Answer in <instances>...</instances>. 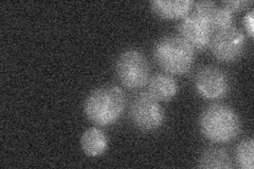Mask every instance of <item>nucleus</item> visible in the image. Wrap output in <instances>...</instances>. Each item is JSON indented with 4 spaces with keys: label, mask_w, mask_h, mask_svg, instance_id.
Instances as JSON below:
<instances>
[{
    "label": "nucleus",
    "mask_w": 254,
    "mask_h": 169,
    "mask_svg": "<svg viewBox=\"0 0 254 169\" xmlns=\"http://www.w3.org/2000/svg\"><path fill=\"white\" fill-rule=\"evenodd\" d=\"M126 106L124 91L118 86H103L93 90L84 104V112L97 126H110L123 114Z\"/></svg>",
    "instance_id": "1"
},
{
    "label": "nucleus",
    "mask_w": 254,
    "mask_h": 169,
    "mask_svg": "<svg viewBox=\"0 0 254 169\" xmlns=\"http://www.w3.org/2000/svg\"><path fill=\"white\" fill-rule=\"evenodd\" d=\"M199 127L204 138L213 143L231 142L242 130L236 112L221 104L210 105L201 112Z\"/></svg>",
    "instance_id": "2"
},
{
    "label": "nucleus",
    "mask_w": 254,
    "mask_h": 169,
    "mask_svg": "<svg viewBox=\"0 0 254 169\" xmlns=\"http://www.w3.org/2000/svg\"><path fill=\"white\" fill-rule=\"evenodd\" d=\"M154 55L165 72L182 75L192 69L195 50L181 36H166L157 43Z\"/></svg>",
    "instance_id": "3"
},
{
    "label": "nucleus",
    "mask_w": 254,
    "mask_h": 169,
    "mask_svg": "<svg viewBox=\"0 0 254 169\" xmlns=\"http://www.w3.org/2000/svg\"><path fill=\"white\" fill-rule=\"evenodd\" d=\"M116 73L128 89H140L149 80V65L146 57L136 49L123 51L116 61Z\"/></svg>",
    "instance_id": "4"
},
{
    "label": "nucleus",
    "mask_w": 254,
    "mask_h": 169,
    "mask_svg": "<svg viewBox=\"0 0 254 169\" xmlns=\"http://www.w3.org/2000/svg\"><path fill=\"white\" fill-rule=\"evenodd\" d=\"M129 114L131 122L142 131H154L164 122V111L157 100L148 92L139 93L133 98Z\"/></svg>",
    "instance_id": "5"
},
{
    "label": "nucleus",
    "mask_w": 254,
    "mask_h": 169,
    "mask_svg": "<svg viewBox=\"0 0 254 169\" xmlns=\"http://www.w3.org/2000/svg\"><path fill=\"white\" fill-rule=\"evenodd\" d=\"M246 37L243 32L234 27L217 31L212 36L210 48L213 55L222 62L237 60L244 53Z\"/></svg>",
    "instance_id": "6"
},
{
    "label": "nucleus",
    "mask_w": 254,
    "mask_h": 169,
    "mask_svg": "<svg viewBox=\"0 0 254 169\" xmlns=\"http://www.w3.org/2000/svg\"><path fill=\"white\" fill-rule=\"evenodd\" d=\"M195 87L202 98L215 101L228 94L230 82L224 71L216 67L206 66L197 72Z\"/></svg>",
    "instance_id": "7"
},
{
    "label": "nucleus",
    "mask_w": 254,
    "mask_h": 169,
    "mask_svg": "<svg viewBox=\"0 0 254 169\" xmlns=\"http://www.w3.org/2000/svg\"><path fill=\"white\" fill-rule=\"evenodd\" d=\"M179 32L181 37L192 46L194 50H205L210 47L213 29L209 21L195 13L189 14L185 18H182Z\"/></svg>",
    "instance_id": "8"
},
{
    "label": "nucleus",
    "mask_w": 254,
    "mask_h": 169,
    "mask_svg": "<svg viewBox=\"0 0 254 169\" xmlns=\"http://www.w3.org/2000/svg\"><path fill=\"white\" fill-rule=\"evenodd\" d=\"M193 4L190 0H154L150 9L162 19H179L190 14Z\"/></svg>",
    "instance_id": "9"
},
{
    "label": "nucleus",
    "mask_w": 254,
    "mask_h": 169,
    "mask_svg": "<svg viewBox=\"0 0 254 169\" xmlns=\"http://www.w3.org/2000/svg\"><path fill=\"white\" fill-rule=\"evenodd\" d=\"M147 87V92L158 102H169L178 93L177 82L169 74H155L149 78Z\"/></svg>",
    "instance_id": "10"
},
{
    "label": "nucleus",
    "mask_w": 254,
    "mask_h": 169,
    "mask_svg": "<svg viewBox=\"0 0 254 169\" xmlns=\"http://www.w3.org/2000/svg\"><path fill=\"white\" fill-rule=\"evenodd\" d=\"M81 147L86 156L91 158L100 157L104 155L108 148L107 136L100 128H89L82 135Z\"/></svg>",
    "instance_id": "11"
},
{
    "label": "nucleus",
    "mask_w": 254,
    "mask_h": 169,
    "mask_svg": "<svg viewBox=\"0 0 254 169\" xmlns=\"http://www.w3.org/2000/svg\"><path fill=\"white\" fill-rule=\"evenodd\" d=\"M198 167L203 169H229L233 167L231 157L222 148H208L198 160Z\"/></svg>",
    "instance_id": "12"
},
{
    "label": "nucleus",
    "mask_w": 254,
    "mask_h": 169,
    "mask_svg": "<svg viewBox=\"0 0 254 169\" xmlns=\"http://www.w3.org/2000/svg\"><path fill=\"white\" fill-rule=\"evenodd\" d=\"M254 142L252 139L242 141L236 148L235 159L238 167L242 169H253L254 166Z\"/></svg>",
    "instance_id": "13"
},
{
    "label": "nucleus",
    "mask_w": 254,
    "mask_h": 169,
    "mask_svg": "<svg viewBox=\"0 0 254 169\" xmlns=\"http://www.w3.org/2000/svg\"><path fill=\"white\" fill-rule=\"evenodd\" d=\"M213 31H221L233 27V13L224 6H218L211 19Z\"/></svg>",
    "instance_id": "14"
},
{
    "label": "nucleus",
    "mask_w": 254,
    "mask_h": 169,
    "mask_svg": "<svg viewBox=\"0 0 254 169\" xmlns=\"http://www.w3.org/2000/svg\"><path fill=\"white\" fill-rule=\"evenodd\" d=\"M194 6H195V12L194 13L198 16H200V17H202L206 21H209V23L211 22L213 15H214V13H215L216 9L218 7V5L215 2L208 1V0H203V1L195 2ZM210 25H211V23H210Z\"/></svg>",
    "instance_id": "15"
},
{
    "label": "nucleus",
    "mask_w": 254,
    "mask_h": 169,
    "mask_svg": "<svg viewBox=\"0 0 254 169\" xmlns=\"http://www.w3.org/2000/svg\"><path fill=\"white\" fill-rule=\"evenodd\" d=\"M252 4L251 0H226L222 2V6L226 7L230 12H240L247 9L249 5Z\"/></svg>",
    "instance_id": "16"
},
{
    "label": "nucleus",
    "mask_w": 254,
    "mask_h": 169,
    "mask_svg": "<svg viewBox=\"0 0 254 169\" xmlns=\"http://www.w3.org/2000/svg\"><path fill=\"white\" fill-rule=\"evenodd\" d=\"M244 26L246 28V31H247L248 35L253 38L254 35V22H253V11L251 10L249 13L246 14L244 17Z\"/></svg>",
    "instance_id": "17"
}]
</instances>
